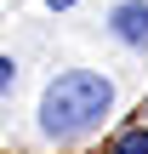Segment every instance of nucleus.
Returning a JSON list of instances; mask_svg holds the SVG:
<instances>
[{
    "mask_svg": "<svg viewBox=\"0 0 148 154\" xmlns=\"http://www.w3.org/2000/svg\"><path fill=\"white\" fill-rule=\"evenodd\" d=\"M46 6H51V11H63V6H74V0H46Z\"/></svg>",
    "mask_w": 148,
    "mask_h": 154,
    "instance_id": "39448f33",
    "label": "nucleus"
},
{
    "mask_svg": "<svg viewBox=\"0 0 148 154\" xmlns=\"http://www.w3.org/2000/svg\"><path fill=\"white\" fill-rule=\"evenodd\" d=\"M108 109H114V86L91 69H68L40 97V131L46 137H86L91 126H103Z\"/></svg>",
    "mask_w": 148,
    "mask_h": 154,
    "instance_id": "f257e3e1",
    "label": "nucleus"
},
{
    "mask_svg": "<svg viewBox=\"0 0 148 154\" xmlns=\"http://www.w3.org/2000/svg\"><path fill=\"white\" fill-rule=\"evenodd\" d=\"M6 86H11V63L0 57V91H6Z\"/></svg>",
    "mask_w": 148,
    "mask_h": 154,
    "instance_id": "20e7f679",
    "label": "nucleus"
},
{
    "mask_svg": "<svg viewBox=\"0 0 148 154\" xmlns=\"http://www.w3.org/2000/svg\"><path fill=\"white\" fill-rule=\"evenodd\" d=\"M114 34H120L125 46H148V0L114 6Z\"/></svg>",
    "mask_w": 148,
    "mask_h": 154,
    "instance_id": "f03ea898",
    "label": "nucleus"
},
{
    "mask_svg": "<svg viewBox=\"0 0 148 154\" xmlns=\"http://www.w3.org/2000/svg\"><path fill=\"white\" fill-rule=\"evenodd\" d=\"M114 154H148V126H137V131H120V137H114Z\"/></svg>",
    "mask_w": 148,
    "mask_h": 154,
    "instance_id": "7ed1b4c3",
    "label": "nucleus"
}]
</instances>
